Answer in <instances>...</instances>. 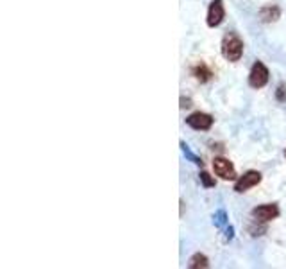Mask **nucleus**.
<instances>
[{"label": "nucleus", "instance_id": "nucleus-1", "mask_svg": "<svg viewBox=\"0 0 286 269\" xmlns=\"http://www.w3.org/2000/svg\"><path fill=\"white\" fill-rule=\"evenodd\" d=\"M222 54L226 60L229 61H238L243 54V43L234 33L226 36L222 41Z\"/></svg>", "mask_w": 286, "mask_h": 269}, {"label": "nucleus", "instance_id": "nucleus-2", "mask_svg": "<svg viewBox=\"0 0 286 269\" xmlns=\"http://www.w3.org/2000/svg\"><path fill=\"white\" fill-rule=\"evenodd\" d=\"M266 83H268V68L261 61H256L251 68V74H249V85L252 88H263Z\"/></svg>", "mask_w": 286, "mask_h": 269}, {"label": "nucleus", "instance_id": "nucleus-3", "mask_svg": "<svg viewBox=\"0 0 286 269\" xmlns=\"http://www.w3.org/2000/svg\"><path fill=\"white\" fill-rule=\"evenodd\" d=\"M186 124L197 131H206L213 126V117L207 113H200V111H197V113H192L190 117H188Z\"/></svg>", "mask_w": 286, "mask_h": 269}, {"label": "nucleus", "instance_id": "nucleus-4", "mask_svg": "<svg viewBox=\"0 0 286 269\" xmlns=\"http://www.w3.org/2000/svg\"><path fill=\"white\" fill-rule=\"evenodd\" d=\"M213 169H215V174L220 176L222 179H234L236 178L234 165H232L227 158H215V162H213Z\"/></svg>", "mask_w": 286, "mask_h": 269}, {"label": "nucleus", "instance_id": "nucleus-5", "mask_svg": "<svg viewBox=\"0 0 286 269\" xmlns=\"http://www.w3.org/2000/svg\"><path fill=\"white\" fill-rule=\"evenodd\" d=\"M226 11H224V2L222 0H213L209 9H207V25L209 27H217L222 24Z\"/></svg>", "mask_w": 286, "mask_h": 269}, {"label": "nucleus", "instance_id": "nucleus-6", "mask_svg": "<svg viewBox=\"0 0 286 269\" xmlns=\"http://www.w3.org/2000/svg\"><path fill=\"white\" fill-rule=\"evenodd\" d=\"M259 181H261V174L256 172V170H249V172H245V174L236 181L234 190L242 194V192H247V190L252 189V187H256Z\"/></svg>", "mask_w": 286, "mask_h": 269}, {"label": "nucleus", "instance_id": "nucleus-7", "mask_svg": "<svg viewBox=\"0 0 286 269\" xmlns=\"http://www.w3.org/2000/svg\"><path fill=\"white\" fill-rule=\"evenodd\" d=\"M252 215H254V219L256 221L266 223V221L276 219L277 215H279V208H277L276 204H261V206H257V208L252 210Z\"/></svg>", "mask_w": 286, "mask_h": 269}, {"label": "nucleus", "instance_id": "nucleus-8", "mask_svg": "<svg viewBox=\"0 0 286 269\" xmlns=\"http://www.w3.org/2000/svg\"><path fill=\"white\" fill-rule=\"evenodd\" d=\"M279 15H281V11H279V7H276V5H266V7H263V9L259 11V18H261L263 22H276L277 18H279Z\"/></svg>", "mask_w": 286, "mask_h": 269}, {"label": "nucleus", "instance_id": "nucleus-9", "mask_svg": "<svg viewBox=\"0 0 286 269\" xmlns=\"http://www.w3.org/2000/svg\"><path fill=\"white\" fill-rule=\"evenodd\" d=\"M193 75H195L200 83H207V81L213 77V72L207 68L206 65H197L195 68H193Z\"/></svg>", "mask_w": 286, "mask_h": 269}, {"label": "nucleus", "instance_id": "nucleus-10", "mask_svg": "<svg viewBox=\"0 0 286 269\" xmlns=\"http://www.w3.org/2000/svg\"><path fill=\"white\" fill-rule=\"evenodd\" d=\"M207 259L204 257V255H200V253H197V255H193L192 257V260H190V268H193V269H197V268H207Z\"/></svg>", "mask_w": 286, "mask_h": 269}, {"label": "nucleus", "instance_id": "nucleus-11", "mask_svg": "<svg viewBox=\"0 0 286 269\" xmlns=\"http://www.w3.org/2000/svg\"><path fill=\"white\" fill-rule=\"evenodd\" d=\"M200 181H202L204 187H215V179L207 174V172H200Z\"/></svg>", "mask_w": 286, "mask_h": 269}, {"label": "nucleus", "instance_id": "nucleus-12", "mask_svg": "<svg viewBox=\"0 0 286 269\" xmlns=\"http://www.w3.org/2000/svg\"><path fill=\"white\" fill-rule=\"evenodd\" d=\"M181 145H183V151H184V153H186V156H188V158L192 160L193 164H197V165H200V167H202V160H200V158H197V156L193 155V153H190V149H188V147H186V145H184V144H181Z\"/></svg>", "mask_w": 286, "mask_h": 269}, {"label": "nucleus", "instance_id": "nucleus-13", "mask_svg": "<svg viewBox=\"0 0 286 269\" xmlns=\"http://www.w3.org/2000/svg\"><path fill=\"white\" fill-rule=\"evenodd\" d=\"M224 223H226V214H224L222 210H220V212L215 215V224H217V226H222Z\"/></svg>", "mask_w": 286, "mask_h": 269}]
</instances>
